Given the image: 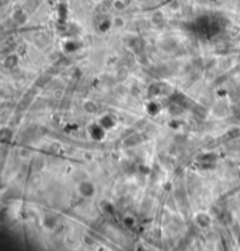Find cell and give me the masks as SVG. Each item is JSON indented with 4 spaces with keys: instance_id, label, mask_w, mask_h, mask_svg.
I'll return each instance as SVG.
<instances>
[{
    "instance_id": "1",
    "label": "cell",
    "mask_w": 240,
    "mask_h": 251,
    "mask_svg": "<svg viewBox=\"0 0 240 251\" xmlns=\"http://www.w3.org/2000/svg\"><path fill=\"white\" fill-rule=\"evenodd\" d=\"M79 190H80L81 195L84 196V197L92 196V195L94 194V185L92 184V183H89V182H83V183H81L80 184Z\"/></svg>"
}]
</instances>
